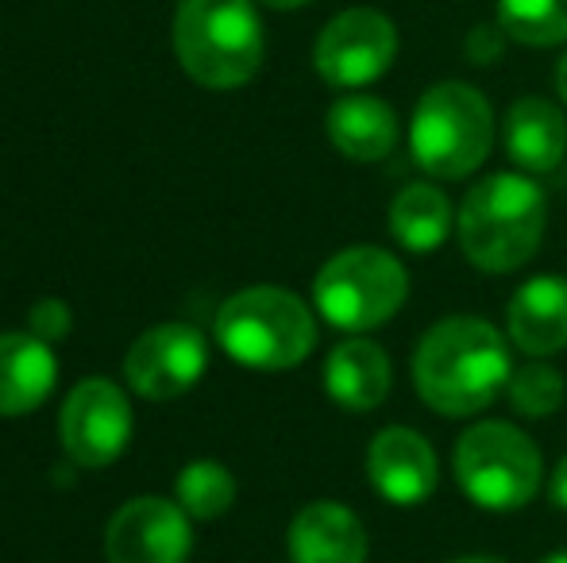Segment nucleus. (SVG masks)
Wrapping results in <instances>:
<instances>
[{"label":"nucleus","instance_id":"8","mask_svg":"<svg viewBox=\"0 0 567 563\" xmlns=\"http://www.w3.org/2000/svg\"><path fill=\"white\" fill-rule=\"evenodd\" d=\"M398 59V28L379 8H348L317 35L313 66L332 90H363Z\"/></svg>","mask_w":567,"mask_h":563},{"label":"nucleus","instance_id":"9","mask_svg":"<svg viewBox=\"0 0 567 563\" xmlns=\"http://www.w3.org/2000/svg\"><path fill=\"white\" fill-rule=\"evenodd\" d=\"M59 436L62 451L78 467L101 471V467L116 463L132 444V402L113 378H82L62 402Z\"/></svg>","mask_w":567,"mask_h":563},{"label":"nucleus","instance_id":"11","mask_svg":"<svg viewBox=\"0 0 567 563\" xmlns=\"http://www.w3.org/2000/svg\"><path fill=\"white\" fill-rule=\"evenodd\" d=\"M189 549H194L189 513L178 502H171V498H132V502H124L109 518V563H186Z\"/></svg>","mask_w":567,"mask_h":563},{"label":"nucleus","instance_id":"25","mask_svg":"<svg viewBox=\"0 0 567 563\" xmlns=\"http://www.w3.org/2000/svg\"><path fill=\"white\" fill-rule=\"evenodd\" d=\"M548 498H553L556 510L567 513V456L553 467V479H548Z\"/></svg>","mask_w":567,"mask_h":563},{"label":"nucleus","instance_id":"15","mask_svg":"<svg viewBox=\"0 0 567 563\" xmlns=\"http://www.w3.org/2000/svg\"><path fill=\"white\" fill-rule=\"evenodd\" d=\"M394 367L374 340L351 336L337 344L324 359V390L348 414H371L386 402Z\"/></svg>","mask_w":567,"mask_h":563},{"label":"nucleus","instance_id":"2","mask_svg":"<svg viewBox=\"0 0 567 563\" xmlns=\"http://www.w3.org/2000/svg\"><path fill=\"white\" fill-rule=\"evenodd\" d=\"M548 225L545 189L529 174H491L475 181L455 212L460 251L486 274L522 271L540 251Z\"/></svg>","mask_w":567,"mask_h":563},{"label":"nucleus","instance_id":"22","mask_svg":"<svg viewBox=\"0 0 567 563\" xmlns=\"http://www.w3.org/2000/svg\"><path fill=\"white\" fill-rule=\"evenodd\" d=\"M506 398H509V406H514L517 417H525V421H545V417H553L556 409L564 406L567 383L553 363L533 359L509 375Z\"/></svg>","mask_w":567,"mask_h":563},{"label":"nucleus","instance_id":"6","mask_svg":"<svg viewBox=\"0 0 567 563\" xmlns=\"http://www.w3.org/2000/svg\"><path fill=\"white\" fill-rule=\"evenodd\" d=\"M452 471L460 490L486 513H517L537 498L545 459L529 432L509 421H475L455 440Z\"/></svg>","mask_w":567,"mask_h":563},{"label":"nucleus","instance_id":"16","mask_svg":"<svg viewBox=\"0 0 567 563\" xmlns=\"http://www.w3.org/2000/svg\"><path fill=\"white\" fill-rule=\"evenodd\" d=\"M59 383L51 344L31 332H0V417L35 414Z\"/></svg>","mask_w":567,"mask_h":563},{"label":"nucleus","instance_id":"19","mask_svg":"<svg viewBox=\"0 0 567 563\" xmlns=\"http://www.w3.org/2000/svg\"><path fill=\"white\" fill-rule=\"evenodd\" d=\"M455 232V212L449 197L433 181H413L390 201V236L405 251L429 256Z\"/></svg>","mask_w":567,"mask_h":563},{"label":"nucleus","instance_id":"13","mask_svg":"<svg viewBox=\"0 0 567 563\" xmlns=\"http://www.w3.org/2000/svg\"><path fill=\"white\" fill-rule=\"evenodd\" d=\"M290 563H367V529L355 510L321 498L293 513L286 533Z\"/></svg>","mask_w":567,"mask_h":563},{"label":"nucleus","instance_id":"21","mask_svg":"<svg viewBox=\"0 0 567 563\" xmlns=\"http://www.w3.org/2000/svg\"><path fill=\"white\" fill-rule=\"evenodd\" d=\"M498 28L522 46L567 43V0H498Z\"/></svg>","mask_w":567,"mask_h":563},{"label":"nucleus","instance_id":"29","mask_svg":"<svg viewBox=\"0 0 567 563\" xmlns=\"http://www.w3.org/2000/svg\"><path fill=\"white\" fill-rule=\"evenodd\" d=\"M540 563H567V549H560V552H553V556H545Z\"/></svg>","mask_w":567,"mask_h":563},{"label":"nucleus","instance_id":"20","mask_svg":"<svg viewBox=\"0 0 567 563\" xmlns=\"http://www.w3.org/2000/svg\"><path fill=\"white\" fill-rule=\"evenodd\" d=\"M178 505L197 521H217L225 518L236 502V475L217 459H194L182 467L178 482H174Z\"/></svg>","mask_w":567,"mask_h":563},{"label":"nucleus","instance_id":"23","mask_svg":"<svg viewBox=\"0 0 567 563\" xmlns=\"http://www.w3.org/2000/svg\"><path fill=\"white\" fill-rule=\"evenodd\" d=\"M70 329H74V313H70V305L62 298H43V301L31 305L28 332L43 340V344H59V340H66Z\"/></svg>","mask_w":567,"mask_h":563},{"label":"nucleus","instance_id":"18","mask_svg":"<svg viewBox=\"0 0 567 563\" xmlns=\"http://www.w3.org/2000/svg\"><path fill=\"white\" fill-rule=\"evenodd\" d=\"M329 139L351 163H379L390 150L398 147V113L379 97H367V93H348L337 105L329 108Z\"/></svg>","mask_w":567,"mask_h":563},{"label":"nucleus","instance_id":"12","mask_svg":"<svg viewBox=\"0 0 567 563\" xmlns=\"http://www.w3.org/2000/svg\"><path fill=\"white\" fill-rule=\"evenodd\" d=\"M367 479H371L374 494L386 498L390 505L413 510V505L429 502L436 494L441 463H436V451L429 444V436H421L410 425H390L371 436Z\"/></svg>","mask_w":567,"mask_h":563},{"label":"nucleus","instance_id":"7","mask_svg":"<svg viewBox=\"0 0 567 563\" xmlns=\"http://www.w3.org/2000/svg\"><path fill=\"white\" fill-rule=\"evenodd\" d=\"M405 298H410V271L398 256H390L386 248H371V243L337 251L332 259H324L313 279L317 313L332 329L355 332V336L394 321Z\"/></svg>","mask_w":567,"mask_h":563},{"label":"nucleus","instance_id":"27","mask_svg":"<svg viewBox=\"0 0 567 563\" xmlns=\"http://www.w3.org/2000/svg\"><path fill=\"white\" fill-rule=\"evenodd\" d=\"M262 4H270V8H282V12H290V8H306L309 0H262Z\"/></svg>","mask_w":567,"mask_h":563},{"label":"nucleus","instance_id":"26","mask_svg":"<svg viewBox=\"0 0 567 563\" xmlns=\"http://www.w3.org/2000/svg\"><path fill=\"white\" fill-rule=\"evenodd\" d=\"M556 93H560V101L567 105V54L560 59V66H556Z\"/></svg>","mask_w":567,"mask_h":563},{"label":"nucleus","instance_id":"10","mask_svg":"<svg viewBox=\"0 0 567 563\" xmlns=\"http://www.w3.org/2000/svg\"><path fill=\"white\" fill-rule=\"evenodd\" d=\"M209 371V340L194 324H155L132 344L124 378L147 402H174L189 394Z\"/></svg>","mask_w":567,"mask_h":563},{"label":"nucleus","instance_id":"28","mask_svg":"<svg viewBox=\"0 0 567 563\" xmlns=\"http://www.w3.org/2000/svg\"><path fill=\"white\" fill-rule=\"evenodd\" d=\"M452 563H506V560H498V556H460Z\"/></svg>","mask_w":567,"mask_h":563},{"label":"nucleus","instance_id":"24","mask_svg":"<svg viewBox=\"0 0 567 563\" xmlns=\"http://www.w3.org/2000/svg\"><path fill=\"white\" fill-rule=\"evenodd\" d=\"M506 31L498 23H483L467 35V59L478 62V66H491L494 59H502V46H506Z\"/></svg>","mask_w":567,"mask_h":563},{"label":"nucleus","instance_id":"14","mask_svg":"<svg viewBox=\"0 0 567 563\" xmlns=\"http://www.w3.org/2000/svg\"><path fill=\"white\" fill-rule=\"evenodd\" d=\"M506 332L509 344L525 352L529 359H548V355L567 347V279L560 274H537L522 282L506 305Z\"/></svg>","mask_w":567,"mask_h":563},{"label":"nucleus","instance_id":"17","mask_svg":"<svg viewBox=\"0 0 567 563\" xmlns=\"http://www.w3.org/2000/svg\"><path fill=\"white\" fill-rule=\"evenodd\" d=\"M506 155L525 174H548L567 155V121L564 108L548 97H517L502 124Z\"/></svg>","mask_w":567,"mask_h":563},{"label":"nucleus","instance_id":"3","mask_svg":"<svg viewBox=\"0 0 567 563\" xmlns=\"http://www.w3.org/2000/svg\"><path fill=\"white\" fill-rule=\"evenodd\" d=\"M213 336L239 367L290 371L313 355L317 316L286 285H247L217 309Z\"/></svg>","mask_w":567,"mask_h":563},{"label":"nucleus","instance_id":"4","mask_svg":"<svg viewBox=\"0 0 567 563\" xmlns=\"http://www.w3.org/2000/svg\"><path fill=\"white\" fill-rule=\"evenodd\" d=\"M174 54L205 90H239L262 66V23L251 0H182Z\"/></svg>","mask_w":567,"mask_h":563},{"label":"nucleus","instance_id":"1","mask_svg":"<svg viewBox=\"0 0 567 563\" xmlns=\"http://www.w3.org/2000/svg\"><path fill=\"white\" fill-rule=\"evenodd\" d=\"M509 344L483 316H444L413 352V386L433 414L471 417L509 386Z\"/></svg>","mask_w":567,"mask_h":563},{"label":"nucleus","instance_id":"5","mask_svg":"<svg viewBox=\"0 0 567 563\" xmlns=\"http://www.w3.org/2000/svg\"><path fill=\"white\" fill-rule=\"evenodd\" d=\"M494 147V108L475 85L436 82L421 93L410 121L413 163L441 181H460L486 163Z\"/></svg>","mask_w":567,"mask_h":563}]
</instances>
